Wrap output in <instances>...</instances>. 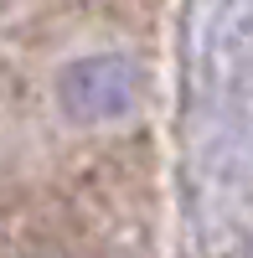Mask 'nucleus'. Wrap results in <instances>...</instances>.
<instances>
[{"mask_svg":"<svg viewBox=\"0 0 253 258\" xmlns=\"http://www.w3.org/2000/svg\"><path fill=\"white\" fill-rule=\"evenodd\" d=\"M57 98L78 124H109V119H124L140 98V73L130 57H83L73 62L57 83Z\"/></svg>","mask_w":253,"mask_h":258,"instance_id":"1","label":"nucleus"}]
</instances>
